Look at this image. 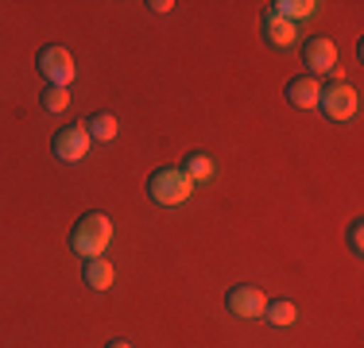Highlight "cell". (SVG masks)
<instances>
[{"instance_id": "obj_1", "label": "cell", "mask_w": 364, "mask_h": 348, "mask_svg": "<svg viewBox=\"0 0 364 348\" xmlns=\"http://www.w3.org/2000/svg\"><path fill=\"white\" fill-rule=\"evenodd\" d=\"M109 244H112V221H109L105 213L90 209V213H82L74 221V229H70V251H74V256H82V263H85V259H101Z\"/></svg>"}, {"instance_id": "obj_2", "label": "cell", "mask_w": 364, "mask_h": 348, "mask_svg": "<svg viewBox=\"0 0 364 348\" xmlns=\"http://www.w3.org/2000/svg\"><path fill=\"white\" fill-rule=\"evenodd\" d=\"M190 194H194V182L182 167H159L155 174H147V197L163 209H175V205H186Z\"/></svg>"}, {"instance_id": "obj_3", "label": "cell", "mask_w": 364, "mask_h": 348, "mask_svg": "<svg viewBox=\"0 0 364 348\" xmlns=\"http://www.w3.org/2000/svg\"><path fill=\"white\" fill-rule=\"evenodd\" d=\"M318 109H322L326 120H333V124H345V120L357 116L360 93L353 89L345 77H329V82L322 85V93H318Z\"/></svg>"}, {"instance_id": "obj_4", "label": "cell", "mask_w": 364, "mask_h": 348, "mask_svg": "<svg viewBox=\"0 0 364 348\" xmlns=\"http://www.w3.org/2000/svg\"><path fill=\"white\" fill-rule=\"evenodd\" d=\"M36 66H39V74L47 77V85H58V89H70V82L77 77L74 55L66 47H58V43H50V47L39 50Z\"/></svg>"}, {"instance_id": "obj_5", "label": "cell", "mask_w": 364, "mask_h": 348, "mask_svg": "<svg viewBox=\"0 0 364 348\" xmlns=\"http://www.w3.org/2000/svg\"><path fill=\"white\" fill-rule=\"evenodd\" d=\"M90 147H93V139L85 132V124H66L63 132H55V139H50V151H55L58 163H82L90 155Z\"/></svg>"}, {"instance_id": "obj_6", "label": "cell", "mask_w": 364, "mask_h": 348, "mask_svg": "<svg viewBox=\"0 0 364 348\" xmlns=\"http://www.w3.org/2000/svg\"><path fill=\"white\" fill-rule=\"evenodd\" d=\"M225 306H229L232 317H240V321H256V317H264L267 294L259 290V286L240 283V286H229V294H225Z\"/></svg>"}, {"instance_id": "obj_7", "label": "cell", "mask_w": 364, "mask_h": 348, "mask_svg": "<svg viewBox=\"0 0 364 348\" xmlns=\"http://www.w3.org/2000/svg\"><path fill=\"white\" fill-rule=\"evenodd\" d=\"M302 62H306L310 77L333 74V70H337V47H333V39H326V35H310V39L302 43Z\"/></svg>"}, {"instance_id": "obj_8", "label": "cell", "mask_w": 364, "mask_h": 348, "mask_svg": "<svg viewBox=\"0 0 364 348\" xmlns=\"http://www.w3.org/2000/svg\"><path fill=\"white\" fill-rule=\"evenodd\" d=\"M259 31H264L267 47H275V50H291L294 39H299V28H294L291 20H283V16H275V12H264Z\"/></svg>"}, {"instance_id": "obj_9", "label": "cell", "mask_w": 364, "mask_h": 348, "mask_svg": "<svg viewBox=\"0 0 364 348\" xmlns=\"http://www.w3.org/2000/svg\"><path fill=\"white\" fill-rule=\"evenodd\" d=\"M318 93H322V82L310 74H299L287 82V101L294 109H318Z\"/></svg>"}, {"instance_id": "obj_10", "label": "cell", "mask_w": 364, "mask_h": 348, "mask_svg": "<svg viewBox=\"0 0 364 348\" xmlns=\"http://www.w3.org/2000/svg\"><path fill=\"white\" fill-rule=\"evenodd\" d=\"M112 278H117V271H112V263L105 256H101V259H85V263H82V283L90 286V290H109Z\"/></svg>"}, {"instance_id": "obj_11", "label": "cell", "mask_w": 364, "mask_h": 348, "mask_svg": "<svg viewBox=\"0 0 364 348\" xmlns=\"http://www.w3.org/2000/svg\"><path fill=\"white\" fill-rule=\"evenodd\" d=\"M267 12L283 16V20H310V16L322 12V4L318 0H275V4H267Z\"/></svg>"}, {"instance_id": "obj_12", "label": "cell", "mask_w": 364, "mask_h": 348, "mask_svg": "<svg viewBox=\"0 0 364 348\" xmlns=\"http://www.w3.org/2000/svg\"><path fill=\"white\" fill-rule=\"evenodd\" d=\"M264 321L275 325V329H291L294 321H299V306H294L291 298H275V302L264 306Z\"/></svg>"}, {"instance_id": "obj_13", "label": "cell", "mask_w": 364, "mask_h": 348, "mask_svg": "<svg viewBox=\"0 0 364 348\" xmlns=\"http://www.w3.org/2000/svg\"><path fill=\"white\" fill-rule=\"evenodd\" d=\"M85 132H90V139H97V143H112L120 132V124H117L112 112H93V116L85 120Z\"/></svg>"}, {"instance_id": "obj_14", "label": "cell", "mask_w": 364, "mask_h": 348, "mask_svg": "<svg viewBox=\"0 0 364 348\" xmlns=\"http://www.w3.org/2000/svg\"><path fill=\"white\" fill-rule=\"evenodd\" d=\"M182 170H186V174H190V182L198 186V182H210V178H213V170H218V163H213L205 151H190L186 159H182Z\"/></svg>"}, {"instance_id": "obj_15", "label": "cell", "mask_w": 364, "mask_h": 348, "mask_svg": "<svg viewBox=\"0 0 364 348\" xmlns=\"http://www.w3.org/2000/svg\"><path fill=\"white\" fill-rule=\"evenodd\" d=\"M39 101H43V109H47V112H63V109H70V89H58V85H47Z\"/></svg>"}, {"instance_id": "obj_16", "label": "cell", "mask_w": 364, "mask_h": 348, "mask_svg": "<svg viewBox=\"0 0 364 348\" xmlns=\"http://www.w3.org/2000/svg\"><path fill=\"white\" fill-rule=\"evenodd\" d=\"M349 251L353 256H364V221L349 224Z\"/></svg>"}, {"instance_id": "obj_17", "label": "cell", "mask_w": 364, "mask_h": 348, "mask_svg": "<svg viewBox=\"0 0 364 348\" xmlns=\"http://www.w3.org/2000/svg\"><path fill=\"white\" fill-rule=\"evenodd\" d=\"M147 8H151V12H159V16H167L175 4H171V0H147Z\"/></svg>"}, {"instance_id": "obj_18", "label": "cell", "mask_w": 364, "mask_h": 348, "mask_svg": "<svg viewBox=\"0 0 364 348\" xmlns=\"http://www.w3.org/2000/svg\"><path fill=\"white\" fill-rule=\"evenodd\" d=\"M105 348H132V344H128V341H109Z\"/></svg>"}]
</instances>
